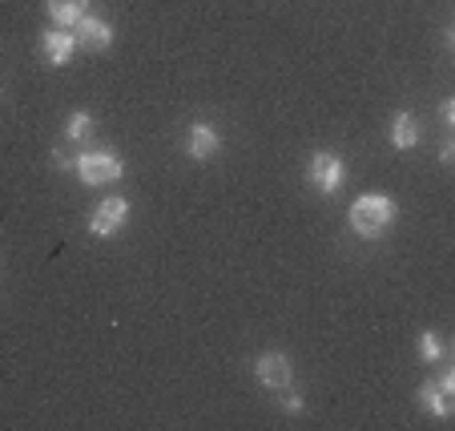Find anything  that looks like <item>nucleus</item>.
Masks as SVG:
<instances>
[{
	"label": "nucleus",
	"mask_w": 455,
	"mask_h": 431,
	"mask_svg": "<svg viewBox=\"0 0 455 431\" xmlns=\"http://www.w3.org/2000/svg\"><path fill=\"white\" fill-rule=\"evenodd\" d=\"M351 230L359 234L363 242H379L391 226H395V218H399V206L387 194H363L359 202L351 206Z\"/></svg>",
	"instance_id": "nucleus-1"
},
{
	"label": "nucleus",
	"mask_w": 455,
	"mask_h": 431,
	"mask_svg": "<svg viewBox=\"0 0 455 431\" xmlns=\"http://www.w3.org/2000/svg\"><path fill=\"white\" fill-rule=\"evenodd\" d=\"M73 170H77V178L85 181V186L101 190V186H113V181H121L125 165H121V157L113 154V149H97V146H89L85 154H77Z\"/></svg>",
	"instance_id": "nucleus-2"
},
{
	"label": "nucleus",
	"mask_w": 455,
	"mask_h": 431,
	"mask_svg": "<svg viewBox=\"0 0 455 431\" xmlns=\"http://www.w3.org/2000/svg\"><path fill=\"white\" fill-rule=\"evenodd\" d=\"M307 181H310V190L318 194H339L343 190V181H347V165L339 154H331V149H318V154H310L307 162Z\"/></svg>",
	"instance_id": "nucleus-3"
},
{
	"label": "nucleus",
	"mask_w": 455,
	"mask_h": 431,
	"mask_svg": "<svg viewBox=\"0 0 455 431\" xmlns=\"http://www.w3.org/2000/svg\"><path fill=\"white\" fill-rule=\"evenodd\" d=\"M419 403H423V411H427L431 419H447V415H451V407H455V371L451 367H443L435 379L423 383Z\"/></svg>",
	"instance_id": "nucleus-4"
},
{
	"label": "nucleus",
	"mask_w": 455,
	"mask_h": 431,
	"mask_svg": "<svg viewBox=\"0 0 455 431\" xmlns=\"http://www.w3.org/2000/svg\"><path fill=\"white\" fill-rule=\"evenodd\" d=\"M254 379L278 395V391H286L294 383V367H291V359H286L283 351H262L254 359Z\"/></svg>",
	"instance_id": "nucleus-5"
},
{
	"label": "nucleus",
	"mask_w": 455,
	"mask_h": 431,
	"mask_svg": "<svg viewBox=\"0 0 455 431\" xmlns=\"http://www.w3.org/2000/svg\"><path fill=\"white\" fill-rule=\"evenodd\" d=\"M69 33H73V41H77V52H105L113 44V25L105 17H89V12Z\"/></svg>",
	"instance_id": "nucleus-6"
},
{
	"label": "nucleus",
	"mask_w": 455,
	"mask_h": 431,
	"mask_svg": "<svg viewBox=\"0 0 455 431\" xmlns=\"http://www.w3.org/2000/svg\"><path fill=\"white\" fill-rule=\"evenodd\" d=\"M129 218V202L125 198H101V206L89 214V234L93 238H113Z\"/></svg>",
	"instance_id": "nucleus-7"
},
{
	"label": "nucleus",
	"mask_w": 455,
	"mask_h": 431,
	"mask_svg": "<svg viewBox=\"0 0 455 431\" xmlns=\"http://www.w3.org/2000/svg\"><path fill=\"white\" fill-rule=\"evenodd\" d=\"M222 154V133L210 125V121H194L186 133V157L189 162H210V157Z\"/></svg>",
	"instance_id": "nucleus-8"
},
{
	"label": "nucleus",
	"mask_w": 455,
	"mask_h": 431,
	"mask_svg": "<svg viewBox=\"0 0 455 431\" xmlns=\"http://www.w3.org/2000/svg\"><path fill=\"white\" fill-rule=\"evenodd\" d=\"M41 57L49 60L52 69H65L73 57H77V41H73L69 28H49L41 36Z\"/></svg>",
	"instance_id": "nucleus-9"
},
{
	"label": "nucleus",
	"mask_w": 455,
	"mask_h": 431,
	"mask_svg": "<svg viewBox=\"0 0 455 431\" xmlns=\"http://www.w3.org/2000/svg\"><path fill=\"white\" fill-rule=\"evenodd\" d=\"M391 146L395 149H415L419 146V138H423V130H419V121H415V113H407V109H399L395 117H391Z\"/></svg>",
	"instance_id": "nucleus-10"
},
{
	"label": "nucleus",
	"mask_w": 455,
	"mask_h": 431,
	"mask_svg": "<svg viewBox=\"0 0 455 431\" xmlns=\"http://www.w3.org/2000/svg\"><path fill=\"white\" fill-rule=\"evenodd\" d=\"M44 9L57 28H73L89 12V0H44Z\"/></svg>",
	"instance_id": "nucleus-11"
},
{
	"label": "nucleus",
	"mask_w": 455,
	"mask_h": 431,
	"mask_svg": "<svg viewBox=\"0 0 455 431\" xmlns=\"http://www.w3.org/2000/svg\"><path fill=\"white\" fill-rule=\"evenodd\" d=\"M93 130H97L93 113L77 109V113H69V121H65V141H89L93 138Z\"/></svg>",
	"instance_id": "nucleus-12"
},
{
	"label": "nucleus",
	"mask_w": 455,
	"mask_h": 431,
	"mask_svg": "<svg viewBox=\"0 0 455 431\" xmlns=\"http://www.w3.org/2000/svg\"><path fill=\"white\" fill-rule=\"evenodd\" d=\"M415 351H419V359H423V363H443L447 343L435 335V331H423V335L415 339Z\"/></svg>",
	"instance_id": "nucleus-13"
},
{
	"label": "nucleus",
	"mask_w": 455,
	"mask_h": 431,
	"mask_svg": "<svg viewBox=\"0 0 455 431\" xmlns=\"http://www.w3.org/2000/svg\"><path fill=\"white\" fill-rule=\"evenodd\" d=\"M278 395H283V411H286V415H302V411H307V403H302L299 391L286 387V391H278Z\"/></svg>",
	"instance_id": "nucleus-14"
},
{
	"label": "nucleus",
	"mask_w": 455,
	"mask_h": 431,
	"mask_svg": "<svg viewBox=\"0 0 455 431\" xmlns=\"http://www.w3.org/2000/svg\"><path fill=\"white\" fill-rule=\"evenodd\" d=\"M73 162H77V157H73V154H65V146H57V149H52V165H57L60 173H65V170H73Z\"/></svg>",
	"instance_id": "nucleus-15"
},
{
	"label": "nucleus",
	"mask_w": 455,
	"mask_h": 431,
	"mask_svg": "<svg viewBox=\"0 0 455 431\" xmlns=\"http://www.w3.org/2000/svg\"><path fill=\"white\" fill-rule=\"evenodd\" d=\"M439 162H443V165H451V162H455V146H451V138H447L443 146H439Z\"/></svg>",
	"instance_id": "nucleus-16"
},
{
	"label": "nucleus",
	"mask_w": 455,
	"mask_h": 431,
	"mask_svg": "<svg viewBox=\"0 0 455 431\" xmlns=\"http://www.w3.org/2000/svg\"><path fill=\"white\" fill-rule=\"evenodd\" d=\"M439 121H443V125H451V121H455V101H443V105H439Z\"/></svg>",
	"instance_id": "nucleus-17"
}]
</instances>
